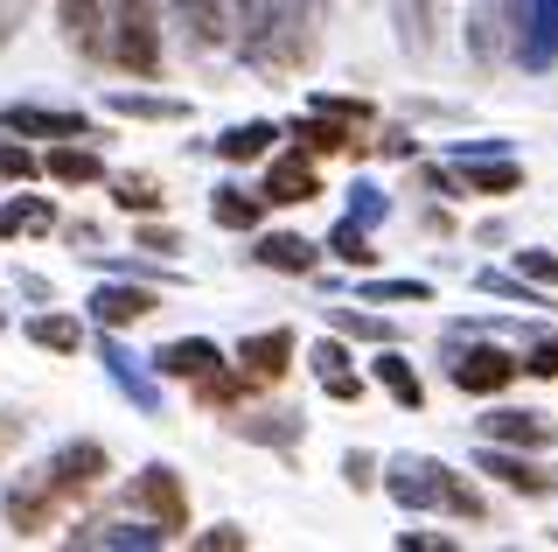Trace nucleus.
<instances>
[{
    "instance_id": "obj_11",
    "label": "nucleus",
    "mask_w": 558,
    "mask_h": 552,
    "mask_svg": "<svg viewBox=\"0 0 558 552\" xmlns=\"http://www.w3.org/2000/svg\"><path fill=\"white\" fill-rule=\"evenodd\" d=\"M92 308H98L105 322H112V329H126V322H140V315L154 308V295H147V287H105Z\"/></svg>"
},
{
    "instance_id": "obj_4",
    "label": "nucleus",
    "mask_w": 558,
    "mask_h": 552,
    "mask_svg": "<svg viewBox=\"0 0 558 552\" xmlns=\"http://www.w3.org/2000/svg\"><path fill=\"white\" fill-rule=\"evenodd\" d=\"M63 36L84 57H112V0H63Z\"/></svg>"
},
{
    "instance_id": "obj_25",
    "label": "nucleus",
    "mask_w": 558,
    "mask_h": 552,
    "mask_svg": "<svg viewBox=\"0 0 558 552\" xmlns=\"http://www.w3.org/2000/svg\"><path fill=\"white\" fill-rule=\"evenodd\" d=\"M336 259H349V266H371V245H363L356 224H342V231H336Z\"/></svg>"
},
{
    "instance_id": "obj_14",
    "label": "nucleus",
    "mask_w": 558,
    "mask_h": 552,
    "mask_svg": "<svg viewBox=\"0 0 558 552\" xmlns=\"http://www.w3.org/2000/svg\"><path fill=\"white\" fill-rule=\"evenodd\" d=\"M49 176H57V182H98L105 161L92 147H57V154H49Z\"/></svg>"
},
{
    "instance_id": "obj_32",
    "label": "nucleus",
    "mask_w": 558,
    "mask_h": 552,
    "mask_svg": "<svg viewBox=\"0 0 558 552\" xmlns=\"http://www.w3.org/2000/svg\"><path fill=\"white\" fill-rule=\"evenodd\" d=\"M342 329H356V336H384V322H371V315H336Z\"/></svg>"
},
{
    "instance_id": "obj_27",
    "label": "nucleus",
    "mask_w": 558,
    "mask_h": 552,
    "mask_svg": "<svg viewBox=\"0 0 558 552\" xmlns=\"http://www.w3.org/2000/svg\"><path fill=\"white\" fill-rule=\"evenodd\" d=\"M517 168H468V189H517Z\"/></svg>"
},
{
    "instance_id": "obj_5",
    "label": "nucleus",
    "mask_w": 558,
    "mask_h": 552,
    "mask_svg": "<svg viewBox=\"0 0 558 552\" xmlns=\"http://www.w3.org/2000/svg\"><path fill=\"white\" fill-rule=\"evenodd\" d=\"M133 504L154 517L161 531H189V496H182V482H174L168 469H147L133 482Z\"/></svg>"
},
{
    "instance_id": "obj_12",
    "label": "nucleus",
    "mask_w": 558,
    "mask_h": 552,
    "mask_svg": "<svg viewBox=\"0 0 558 552\" xmlns=\"http://www.w3.org/2000/svg\"><path fill=\"white\" fill-rule=\"evenodd\" d=\"M314 196V168L307 161H279L266 176V203H307Z\"/></svg>"
},
{
    "instance_id": "obj_19",
    "label": "nucleus",
    "mask_w": 558,
    "mask_h": 552,
    "mask_svg": "<svg viewBox=\"0 0 558 552\" xmlns=\"http://www.w3.org/2000/svg\"><path fill=\"white\" fill-rule=\"evenodd\" d=\"M14 133H63V141H84V119H70V112H14Z\"/></svg>"
},
{
    "instance_id": "obj_9",
    "label": "nucleus",
    "mask_w": 558,
    "mask_h": 552,
    "mask_svg": "<svg viewBox=\"0 0 558 552\" xmlns=\"http://www.w3.org/2000/svg\"><path fill=\"white\" fill-rule=\"evenodd\" d=\"M161 371L168 377H196V385H203V377H217V350H209V343H168Z\"/></svg>"
},
{
    "instance_id": "obj_17",
    "label": "nucleus",
    "mask_w": 558,
    "mask_h": 552,
    "mask_svg": "<svg viewBox=\"0 0 558 552\" xmlns=\"http://www.w3.org/2000/svg\"><path fill=\"white\" fill-rule=\"evenodd\" d=\"M482 469L488 476H502V482H510V490H545V469H531V461H510V455H482Z\"/></svg>"
},
{
    "instance_id": "obj_16",
    "label": "nucleus",
    "mask_w": 558,
    "mask_h": 552,
    "mask_svg": "<svg viewBox=\"0 0 558 552\" xmlns=\"http://www.w3.org/2000/svg\"><path fill=\"white\" fill-rule=\"evenodd\" d=\"M377 377H384V392H391L398 406H418V399H426V392H418V371L405 364V357H384V364H377Z\"/></svg>"
},
{
    "instance_id": "obj_1",
    "label": "nucleus",
    "mask_w": 558,
    "mask_h": 552,
    "mask_svg": "<svg viewBox=\"0 0 558 552\" xmlns=\"http://www.w3.org/2000/svg\"><path fill=\"white\" fill-rule=\"evenodd\" d=\"M98 476H105V447H98V441L63 447L57 461L14 476V490H8V525L22 531V539H43L49 525H63V517L98 490Z\"/></svg>"
},
{
    "instance_id": "obj_20",
    "label": "nucleus",
    "mask_w": 558,
    "mask_h": 552,
    "mask_svg": "<svg viewBox=\"0 0 558 552\" xmlns=\"http://www.w3.org/2000/svg\"><path fill=\"white\" fill-rule=\"evenodd\" d=\"M266 147H272V127H238V133H223V161H258Z\"/></svg>"
},
{
    "instance_id": "obj_18",
    "label": "nucleus",
    "mask_w": 558,
    "mask_h": 552,
    "mask_svg": "<svg viewBox=\"0 0 558 552\" xmlns=\"http://www.w3.org/2000/svg\"><path fill=\"white\" fill-rule=\"evenodd\" d=\"M182 22L196 28V43H223V0H182Z\"/></svg>"
},
{
    "instance_id": "obj_15",
    "label": "nucleus",
    "mask_w": 558,
    "mask_h": 552,
    "mask_svg": "<svg viewBox=\"0 0 558 552\" xmlns=\"http://www.w3.org/2000/svg\"><path fill=\"white\" fill-rule=\"evenodd\" d=\"M258 259H266L272 273H307V266H314V245H307V238H266V245H258Z\"/></svg>"
},
{
    "instance_id": "obj_23",
    "label": "nucleus",
    "mask_w": 558,
    "mask_h": 552,
    "mask_svg": "<svg viewBox=\"0 0 558 552\" xmlns=\"http://www.w3.org/2000/svg\"><path fill=\"white\" fill-rule=\"evenodd\" d=\"M252 217H258L252 196H238V189H217V224H252Z\"/></svg>"
},
{
    "instance_id": "obj_8",
    "label": "nucleus",
    "mask_w": 558,
    "mask_h": 552,
    "mask_svg": "<svg viewBox=\"0 0 558 552\" xmlns=\"http://www.w3.org/2000/svg\"><path fill=\"white\" fill-rule=\"evenodd\" d=\"M391 8H398V28H405V49L426 57L440 43V0H391Z\"/></svg>"
},
{
    "instance_id": "obj_21",
    "label": "nucleus",
    "mask_w": 558,
    "mask_h": 552,
    "mask_svg": "<svg viewBox=\"0 0 558 552\" xmlns=\"http://www.w3.org/2000/svg\"><path fill=\"white\" fill-rule=\"evenodd\" d=\"M0 231L22 238V231H49V203H8L0 211Z\"/></svg>"
},
{
    "instance_id": "obj_26",
    "label": "nucleus",
    "mask_w": 558,
    "mask_h": 552,
    "mask_svg": "<svg viewBox=\"0 0 558 552\" xmlns=\"http://www.w3.org/2000/svg\"><path fill=\"white\" fill-rule=\"evenodd\" d=\"M119 203H126V211H154L161 196H154V182H147V176H126V182H119Z\"/></svg>"
},
{
    "instance_id": "obj_7",
    "label": "nucleus",
    "mask_w": 558,
    "mask_h": 552,
    "mask_svg": "<svg viewBox=\"0 0 558 552\" xmlns=\"http://www.w3.org/2000/svg\"><path fill=\"white\" fill-rule=\"evenodd\" d=\"M287 364H293V336L287 329H266V336L238 343V371H252V377H279Z\"/></svg>"
},
{
    "instance_id": "obj_28",
    "label": "nucleus",
    "mask_w": 558,
    "mask_h": 552,
    "mask_svg": "<svg viewBox=\"0 0 558 552\" xmlns=\"http://www.w3.org/2000/svg\"><path fill=\"white\" fill-rule=\"evenodd\" d=\"M377 301H426V287H418V280H384Z\"/></svg>"
},
{
    "instance_id": "obj_13",
    "label": "nucleus",
    "mask_w": 558,
    "mask_h": 552,
    "mask_svg": "<svg viewBox=\"0 0 558 552\" xmlns=\"http://www.w3.org/2000/svg\"><path fill=\"white\" fill-rule=\"evenodd\" d=\"M314 371H322V385L336 392V399H356V392H363V377L349 371V357L336 350V343H322V350H314Z\"/></svg>"
},
{
    "instance_id": "obj_3",
    "label": "nucleus",
    "mask_w": 558,
    "mask_h": 552,
    "mask_svg": "<svg viewBox=\"0 0 558 552\" xmlns=\"http://www.w3.org/2000/svg\"><path fill=\"white\" fill-rule=\"evenodd\" d=\"M398 504H447V511H461V517H482V504L461 490V482H447L440 461H398Z\"/></svg>"
},
{
    "instance_id": "obj_22",
    "label": "nucleus",
    "mask_w": 558,
    "mask_h": 552,
    "mask_svg": "<svg viewBox=\"0 0 558 552\" xmlns=\"http://www.w3.org/2000/svg\"><path fill=\"white\" fill-rule=\"evenodd\" d=\"M28 336L43 343V350H77V322H63V315H35Z\"/></svg>"
},
{
    "instance_id": "obj_10",
    "label": "nucleus",
    "mask_w": 558,
    "mask_h": 552,
    "mask_svg": "<svg viewBox=\"0 0 558 552\" xmlns=\"http://www.w3.org/2000/svg\"><path fill=\"white\" fill-rule=\"evenodd\" d=\"M482 434L488 441H531V447H545L551 441V420H537V412H496V420H482Z\"/></svg>"
},
{
    "instance_id": "obj_24",
    "label": "nucleus",
    "mask_w": 558,
    "mask_h": 552,
    "mask_svg": "<svg viewBox=\"0 0 558 552\" xmlns=\"http://www.w3.org/2000/svg\"><path fill=\"white\" fill-rule=\"evenodd\" d=\"M0 176H8V182H28V176H35V154H28V147H8V141H0Z\"/></svg>"
},
{
    "instance_id": "obj_29",
    "label": "nucleus",
    "mask_w": 558,
    "mask_h": 552,
    "mask_svg": "<svg viewBox=\"0 0 558 552\" xmlns=\"http://www.w3.org/2000/svg\"><path fill=\"white\" fill-rule=\"evenodd\" d=\"M523 273H531V280H558V259L551 252H523Z\"/></svg>"
},
{
    "instance_id": "obj_31",
    "label": "nucleus",
    "mask_w": 558,
    "mask_h": 552,
    "mask_svg": "<svg viewBox=\"0 0 558 552\" xmlns=\"http://www.w3.org/2000/svg\"><path fill=\"white\" fill-rule=\"evenodd\" d=\"M14 441H22V412H0V455H8Z\"/></svg>"
},
{
    "instance_id": "obj_30",
    "label": "nucleus",
    "mask_w": 558,
    "mask_h": 552,
    "mask_svg": "<svg viewBox=\"0 0 558 552\" xmlns=\"http://www.w3.org/2000/svg\"><path fill=\"white\" fill-rule=\"evenodd\" d=\"M531 371H537V377H558V336H551V343H537V357H531Z\"/></svg>"
},
{
    "instance_id": "obj_2",
    "label": "nucleus",
    "mask_w": 558,
    "mask_h": 552,
    "mask_svg": "<svg viewBox=\"0 0 558 552\" xmlns=\"http://www.w3.org/2000/svg\"><path fill=\"white\" fill-rule=\"evenodd\" d=\"M112 63H126L133 77H154V63H161L154 0H112Z\"/></svg>"
},
{
    "instance_id": "obj_6",
    "label": "nucleus",
    "mask_w": 558,
    "mask_h": 552,
    "mask_svg": "<svg viewBox=\"0 0 558 552\" xmlns=\"http://www.w3.org/2000/svg\"><path fill=\"white\" fill-rule=\"evenodd\" d=\"M510 377H517V357H502V350H468L453 364V385L461 392H502Z\"/></svg>"
}]
</instances>
